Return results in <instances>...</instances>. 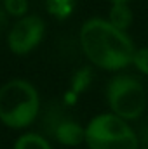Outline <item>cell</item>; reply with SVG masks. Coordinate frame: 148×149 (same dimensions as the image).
Wrapping results in <instances>:
<instances>
[{"label": "cell", "instance_id": "obj_12", "mask_svg": "<svg viewBox=\"0 0 148 149\" xmlns=\"http://www.w3.org/2000/svg\"><path fill=\"white\" fill-rule=\"evenodd\" d=\"M131 66H134L138 73L148 76V47H136Z\"/></svg>", "mask_w": 148, "mask_h": 149}, {"label": "cell", "instance_id": "obj_5", "mask_svg": "<svg viewBox=\"0 0 148 149\" xmlns=\"http://www.w3.org/2000/svg\"><path fill=\"white\" fill-rule=\"evenodd\" d=\"M45 21L37 14L18 17L7 30V47L14 56H28L44 42Z\"/></svg>", "mask_w": 148, "mask_h": 149}, {"label": "cell", "instance_id": "obj_11", "mask_svg": "<svg viewBox=\"0 0 148 149\" xmlns=\"http://www.w3.org/2000/svg\"><path fill=\"white\" fill-rule=\"evenodd\" d=\"M2 7L5 9V12L18 19V17H23L28 14V9H30V2L28 0H0Z\"/></svg>", "mask_w": 148, "mask_h": 149}, {"label": "cell", "instance_id": "obj_10", "mask_svg": "<svg viewBox=\"0 0 148 149\" xmlns=\"http://www.w3.org/2000/svg\"><path fill=\"white\" fill-rule=\"evenodd\" d=\"M92 68L91 66H82V68H78L73 74H72V80H70V92H73L75 95H82L89 87H91V83H92Z\"/></svg>", "mask_w": 148, "mask_h": 149}, {"label": "cell", "instance_id": "obj_7", "mask_svg": "<svg viewBox=\"0 0 148 149\" xmlns=\"http://www.w3.org/2000/svg\"><path fill=\"white\" fill-rule=\"evenodd\" d=\"M106 19L110 21L113 26L127 31L131 28L132 21H134V12H132V9H131L129 3H124V2L122 3H111Z\"/></svg>", "mask_w": 148, "mask_h": 149}, {"label": "cell", "instance_id": "obj_13", "mask_svg": "<svg viewBox=\"0 0 148 149\" xmlns=\"http://www.w3.org/2000/svg\"><path fill=\"white\" fill-rule=\"evenodd\" d=\"M9 19H11V16L5 12V9L2 7V3H0V33L2 31H7L9 30Z\"/></svg>", "mask_w": 148, "mask_h": 149}, {"label": "cell", "instance_id": "obj_4", "mask_svg": "<svg viewBox=\"0 0 148 149\" xmlns=\"http://www.w3.org/2000/svg\"><path fill=\"white\" fill-rule=\"evenodd\" d=\"M105 97L108 111L127 121L140 120L148 106V92L145 83L134 74L120 71L108 81L105 88Z\"/></svg>", "mask_w": 148, "mask_h": 149}, {"label": "cell", "instance_id": "obj_14", "mask_svg": "<svg viewBox=\"0 0 148 149\" xmlns=\"http://www.w3.org/2000/svg\"><path fill=\"white\" fill-rule=\"evenodd\" d=\"M108 2H110V3H122V2H124V3H129L131 0H108Z\"/></svg>", "mask_w": 148, "mask_h": 149}, {"label": "cell", "instance_id": "obj_15", "mask_svg": "<svg viewBox=\"0 0 148 149\" xmlns=\"http://www.w3.org/2000/svg\"><path fill=\"white\" fill-rule=\"evenodd\" d=\"M140 149H148V146H140Z\"/></svg>", "mask_w": 148, "mask_h": 149}, {"label": "cell", "instance_id": "obj_3", "mask_svg": "<svg viewBox=\"0 0 148 149\" xmlns=\"http://www.w3.org/2000/svg\"><path fill=\"white\" fill-rule=\"evenodd\" d=\"M84 144L89 149H140L141 141L131 121L106 111L87 121Z\"/></svg>", "mask_w": 148, "mask_h": 149}, {"label": "cell", "instance_id": "obj_2", "mask_svg": "<svg viewBox=\"0 0 148 149\" xmlns=\"http://www.w3.org/2000/svg\"><path fill=\"white\" fill-rule=\"evenodd\" d=\"M42 101L26 78H11L0 85V123L11 130H26L37 121Z\"/></svg>", "mask_w": 148, "mask_h": 149}, {"label": "cell", "instance_id": "obj_8", "mask_svg": "<svg viewBox=\"0 0 148 149\" xmlns=\"http://www.w3.org/2000/svg\"><path fill=\"white\" fill-rule=\"evenodd\" d=\"M12 149H54L49 137L38 132H23L16 141Z\"/></svg>", "mask_w": 148, "mask_h": 149}, {"label": "cell", "instance_id": "obj_1", "mask_svg": "<svg viewBox=\"0 0 148 149\" xmlns=\"http://www.w3.org/2000/svg\"><path fill=\"white\" fill-rule=\"evenodd\" d=\"M82 54L91 66L118 73L132 64L136 45L127 31L113 26L105 17H89L78 31Z\"/></svg>", "mask_w": 148, "mask_h": 149}, {"label": "cell", "instance_id": "obj_6", "mask_svg": "<svg viewBox=\"0 0 148 149\" xmlns=\"http://www.w3.org/2000/svg\"><path fill=\"white\" fill-rule=\"evenodd\" d=\"M45 132L58 144L65 148H77L84 144L85 125H80L75 118L63 113V108H52L45 114Z\"/></svg>", "mask_w": 148, "mask_h": 149}, {"label": "cell", "instance_id": "obj_9", "mask_svg": "<svg viewBox=\"0 0 148 149\" xmlns=\"http://www.w3.org/2000/svg\"><path fill=\"white\" fill-rule=\"evenodd\" d=\"M77 7V0H45V10L56 21H66L72 17Z\"/></svg>", "mask_w": 148, "mask_h": 149}]
</instances>
